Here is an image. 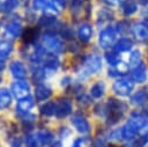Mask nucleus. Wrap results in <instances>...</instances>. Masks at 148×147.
<instances>
[{"label":"nucleus","instance_id":"4c0bfd02","mask_svg":"<svg viewBox=\"0 0 148 147\" xmlns=\"http://www.w3.org/2000/svg\"><path fill=\"white\" fill-rule=\"evenodd\" d=\"M34 116H29V117H27V118H24L23 119V125H24V127H28V128H32V126H34Z\"/></svg>","mask_w":148,"mask_h":147},{"label":"nucleus","instance_id":"a878e982","mask_svg":"<svg viewBox=\"0 0 148 147\" xmlns=\"http://www.w3.org/2000/svg\"><path fill=\"white\" fill-rule=\"evenodd\" d=\"M65 7V0H51L47 5V9L52 14H58L60 13Z\"/></svg>","mask_w":148,"mask_h":147},{"label":"nucleus","instance_id":"7c9ffc66","mask_svg":"<svg viewBox=\"0 0 148 147\" xmlns=\"http://www.w3.org/2000/svg\"><path fill=\"white\" fill-rule=\"evenodd\" d=\"M140 63H142L141 61V54H140V51H133L132 53H131V56H130V64L134 67V66H136V65H139Z\"/></svg>","mask_w":148,"mask_h":147},{"label":"nucleus","instance_id":"9d476101","mask_svg":"<svg viewBox=\"0 0 148 147\" xmlns=\"http://www.w3.org/2000/svg\"><path fill=\"white\" fill-rule=\"evenodd\" d=\"M131 78L134 82L143 83L147 80V68L143 63H140L139 65L134 66L131 71Z\"/></svg>","mask_w":148,"mask_h":147},{"label":"nucleus","instance_id":"412c9836","mask_svg":"<svg viewBox=\"0 0 148 147\" xmlns=\"http://www.w3.org/2000/svg\"><path fill=\"white\" fill-rule=\"evenodd\" d=\"M132 46H133V42L131 38H120L114 44V50L116 52H125L131 50Z\"/></svg>","mask_w":148,"mask_h":147},{"label":"nucleus","instance_id":"4be33fe9","mask_svg":"<svg viewBox=\"0 0 148 147\" xmlns=\"http://www.w3.org/2000/svg\"><path fill=\"white\" fill-rule=\"evenodd\" d=\"M136 8H138V5L135 0H124L121 3V10L126 16H130L133 13H135Z\"/></svg>","mask_w":148,"mask_h":147},{"label":"nucleus","instance_id":"79ce46f5","mask_svg":"<svg viewBox=\"0 0 148 147\" xmlns=\"http://www.w3.org/2000/svg\"><path fill=\"white\" fill-rule=\"evenodd\" d=\"M142 6H147L148 5V0H138Z\"/></svg>","mask_w":148,"mask_h":147},{"label":"nucleus","instance_id":"c85d7f7f","mask_svg":"<svg viewBox=\"0 0 148 147\" xmlns=\"http://www.w3.org/2000/svg\"><path fill=\"white\" fill-rule=\"evenodd\" d=\"M39 25L42 27H46V28H50V27H53L56 23H57V19L54 17V15H43L40 19H39Z\"/></svg>","mask_w":148,"mask_h":147},{"label":"nucleus","instance_id":"423d86ee","mask_svg":"<svg viewBox=\"0 0 148 147\" xmlns=\"http://www.w3.org/2000/svg\"><path fill=\"white\" fill-rule=\"evenodd\" d=\"M133 88L134 84L128 79H118L112 86L113 91L119 96H128L132 93Z\"/></svg>","mask_w":148,"mask_h":147},{"label":"nucleus","instance_id":"1a4fd4ad","mask_svg":"<svg viewBox=\"0 0 148 147\" xmlns=\"http://www.w3.org/2000/svg\"><path fill=\"white\" fill-rule=\"evenodd\" d=\"M72 112V103L67 98H60L56 103V117L64 118Z\"/></svg>","mask_w":148,"mask_h":147},{"label":"nucleus","instance_id":"20e7f679","mask_svg":"<svg viewBox=\"0 0 148 147\" xmlns=\"http://www.w3.org/2000/svg\"><path fill=\"white\" fill-rule=\"evenodd\" d=\"M42 43H43L44 49H47L52 53H60L64 49V44H62L61 39L58 36H56L54 34H51V32H47V34L43 35Z\"/></svg>","mask_w":148,"mask_h":147},{"label":"nucleus","instance_id":"7ed1b4c3","mask_svg":"<svg viewBox=\"0 0 148 147\" xmlns=\"http://www.w3.org/2000/svg\"><path fill=\"white\" fill-rule=\"evenodd\" d=\"M101 68H102V59H101V57L96 56V54H90L83 61V67H82V72L80 73V76L87 78V76H89L91 74L97 73Z\"/></svg>","mask_w":148,"mask_h":147},{"label":"nucleus","instance_id":"f8f14e48","mask_svg":"<svg viewBox=\"0 0 148 147\" xmlns=\"http://www.w3.org/2000/svg\"><path fill=\"white\" fill-rule=\"evenodd\" d=\"M132 31L134 36L139 41H146L148 39V24L145 22H138L133 25Z\"/></svg>","mask_w":148,"mask_h":147},{"label":"nucleus","instance_id":"6e6552de","mask_svg":"<svg viewBox=\"0 0 148 147\" xmlns=\"http://www.w3.org/2000/svg\"><path fill=\"white\" fill-rule=\"evenodd\" d=\"M71 123L75 127V130L81 134H88L90 132V124L86 119V117H83L82 115H79V113L74 115L71 119Z\"/></svg>","mask_w":148,"mask_h":147},{"label":"nucleus","instance_id":"2eb2a0df","mask_svg":"<svg viewBox=\"0 0 148 147\" xmlns=\"http://www.w3.org/2000/svg\"><path fill=\"white\" fill-rule=\"evenodd\" d=\"M77 37L82 43H87L92 37V29L89 24H81L77 29Z\"/></svg>","mask_w":148,"mask_h":147},{"label":"nucleus","instance_id":"4468645a","mask_svg":"<svg viewBox=\"0 0 148 147\" xmlns=\"http://www.w3.org/2000/svg\"><path fill=\"white\" fill-rule=\"evenodd\" d=\"M59 58L54 54V53H51V54H46L44 57V69L45 71H50V72H53L56 71L58 67H59Z\"/></svg>","mask_w":148,"mask_h":147},{"label":"nucleus","instance_id":"37998d69","mask_svg":"<svg viewBox=\"0 0 148 147\" xmlns=\"http://www.w3.org/2000/svg\"><path fill=\"white\" fill-rule=\"evenodd\" d=\"M51 147H61V142L60 141H56Z\"/></svg>","mask_w":148,"mask_h":147},{"label":"nucleus","instance_id":"2f4dec72","mask_svg":"<svg viewBox=\"0 0 148 147\" xmlns=\"http://www.w3.org/2000/svg\"><path fill=\"white\" fill-rule=\"evenodd\" d=\"M105 59H106L108 64H109L111 67L114 66V65H117V64L120 61V59H119V57H118L117 53H106V54H105Z\"/></svg>","mask_w":148,"mask_h":147},{"label":"nucleus","instance_id":"aec40b11","mask_svg":"<svg viewBox=\"0 0 148 147\" xmlns=\"http://www.w3.org/2000/svg\"><path fill=\"white\" fill-rule=\"evenodd\" d=\"M12 103V94L8 89L1 88L0 89V110L8 108Z\"/></svg>","mask_w":148,"mask_h":147},{"label":"nucleus","instance_id":"473e14b6","mask_svg":"<svg viewBox=\"0 0 148 147\" xmlns=\"http://www.w3.org/2000/svg\"><path fill=\"white\" fill-rule=\"evenodd\" d=\"M50 0H32V8L35 10H40L47 7Z\"/></svg>","mask_w":148,"mask_h":147},{"label":"nucleus","instance_id":"393cba45","mask_svg":"<svg viewBox=\"0 0 148 147\" xmlns=\"http://www.w3.org/2000/svg\"><path fill=\"white\" fill-rule=\"evenodd\" d=\"M105 91V86L103 83V81H98L95 84H92V87L90 88V95L94 98H101L104 95Z\"/></svg>","mask_w":148,"mask_h":147},{"label":"nucleus","instance_id":"ea45409f","mask_svg":"<svg viewBox=\"0 0 148 147\" xmlns=\"http://www.w3.org/2000/svg\"><path fill=\"white\" fill-rule=\"evenodd\" d=\"M12 147H21V141L20 139H16L15 141L12 142Z\"/></svg>","mask_w":148,"mask_h":147},{"label":"nucleus","instance_id":"a19ab883","mask_svg":"<svg viewBox=\"0 0 148 147\" xmlns=\"http://www.w3.org/2000/svg\"><path fill=\"white\" fill-rule=\"evenodd\" d=\"M105 2H108L109 5H116V3H118L120 0H104Z\"/></svg>","mask_w":148,"mask_h":147},{"label":"nucleus","instance_id":"49530a36","mask_svg":"<svg viewBox=\"0 0 148 147\" xmlns=\"http://www.w3.org/2000/svg\"><path fill=\"white\" fill-rule=\"evenodd\" d=\"M0 82H1V78H0Z\"/></svg>","mask_w":148,"mask_h":147},{"label":"nucleus","instance_id":"39448f33","mask_svg":"<svg viewBox=\"0 0 148 147\" xmlns=\"http://www.w3.org/2000/svg\"><path fill=\"white\" fill-rule=\"evenodd\" d=\"M116 37H117L116 29L112 28V27H108V28L103 29L99 32V37H98L99 45L102 47H104V49H108V47L113 45V43L116 41Z\"/></svg>","mask_w":148,"mask_h":147},{"label":"nucleus","instance_id":"cd10ccee","mask_svg":"<svg viewBox=\"0 0 148 147\" xmlns=\"http://www.w3.org/2000/svg\"><path fill=\"white\" fill-rule=\"evenodd\" d=\"M40 113L43 116L50 117L56 115V103L54 102H46L40 106Z\"/></svg>","mask_w":148,"mask_h":147},{"label":"nucleus","instance_id":"a211bd4d","mask_svg":"<svg viewBox=\"0 0 148 147\" xmlns=\"http://www.w3.org/2000/svg\"><path fill=\"white\" fill-rule=\"evenodd\" d=\"M35 135H36V138H37L39 145H45V146H47V145H50L51 142H53V140H54L53 134H52L50 131H47V130H42V131H39L37 134H35Z\"/></svg>","mask_w":148,"mask_h":147},{"label":"nucleus","instance_id":"c756f323","mask_svg":"<svg viewBox=\"0 0 148 147\" xmlns=\"http://www.w3.org/2000/svg\"><path fill=\"white\" fill-rule=\"evenodd\" d=\"M146 98H147V95L142 91V90H139L138 93H135L132 97H131V102L132 104L134 105H141L146 102Z\"/></svg>","mask_w":148,"mask_h":147},{"label":"nucleus","instance_id":"9b49d317","mask_svg":"<svg viewBox=\"0 0 148 147\" xmlns=\"http://www.w3.org/2000/svg\"><path fill=\"white\" fill-rule=\"evenodd\" d=\"M12 75L17 80H23L27 78V68L21 61H13L9 66Z\"/></svg>","mask_w":148,"mask_h":147},{"label":"nucleus","instance_id":"bb28decb","mask_svg":"<svg viewBox=\"0 0 148 147\" xmlns=\"http://www.w3.org/2000/svg\"><path fill=\"white\" fill-rule=\"evenodd\" d=\"M20 5L18 0H5L1 5H0V10L2 13H10L14 9H16Z\"/></svg>","mask_w":148,"mask_h":147},{"label":"nucleus","instance_id":"a18cd8bd","mask_svg":"<svg viewBox=\"0 0 148 147\" xmlns=\"http://www.w3.org/2000/svg\"><path fill=\"white\" fill-rule=\"evenodd\" d=\"M147 98H148V93H147Z\"/></svg>","mask_w":148,"mask_h":147},{"label":"nucleus","instance_id":"e433bc0d","mask_svg":"<svg viewBox=\"0 0 148 147\" xmlns=\"http://www.w3.org/2000/svg\"><path fill=\"white\" fill-rule=\"evenodd\" d=\"M92 147H106L105 139L103 137H97L92 142Z\"/></svg>","mask_w":148,"mask_h":147},{"label":"nucleus","instance_id":"c9c22d12","mask_svg":"<svg viewBox=\"0 0 148 147\" xmlns=\"http://www.w3.org/2000/svg\"><path fill=\"white\" fill-rule=\"evenodd\" d=\"M72 147H89V140L86 138H79L73 142Z\"/></svg>","mask_w":148,"mask_h":147},{"label":"nucleus","instance_id":"dca6fc26","mask_svg":"<svg viewBox=\"0 0 148 147\" xmlns=\"http://www.w3.org/2000/svg\"><path fill=\"white\" fill-rule=\"evenodd\" d=\"M5 30H6V32H7L9 36H12V37H17V36H20L21 32H22V27H21V23L17 22V20H13V21H10L9 23L6 24Z\"/></svg>","mask_w":148,"mask_h":147},{"label":"nucleus","instance_id":"c03bdc74","mask_svg":"<svg viewBox=\"0 0 148 147\" xmlns=\"http://www.w3.org/2000/svg\"><path fill=\"white\" fill-rule=\"evenodd\" d=\"M3 68H5V64H3V63L0 60V73L3 71Z\"/></svg>","mask_w":148,"mask_h":147},{"label":"nucleus","instance_id":"f03ea898","mask_svg":"<svg viewBox=\"0 0 148 147\" xmlns=\"http://www.w3.org/2000/svg\"><path fill=\"white\" fill-rule=\"evenodd\" d=\"M106 105H108V116H106L108 123L109 124H116L123 117L126 106L123 102L117 101L114 98H109Z\"/></svg>","mask_w":148,"mask_h":147},{"label":"nucleus","instance_id":"f3484780","mask_svg":"<svg viewBox=\"0 0 148 147\" xmlns=\"http://www.w3.org/2000/svg\"><path fill=\"white\" fill-rule=\"evenodd\" d=\"M52 94V90L45 84H38L35 88V97L37 101H45Z\"/></svg>","mask_w":148,"mask_h":147},{"label":"nucleus","instance_id":"72a5a7b5","mask_svg":"<svg viewBox=\"0 0 148 147\" xmlns=\"http://www.w3.org/2000/svg\"><path fill=\"white\" fill-rule=\"evenodd\" d=\"M45 76V69L43 68H39L37 67L36 69H34V73H32V78L35 81H42Z\"/></svg>","mask_w":148,"mask_h":147},{"label":"nucleus","instance_id":"f257e3e1","mask_svg":"<svg viewBox=\"0 0 148 147\" xmlns=\"http://www.w3.org/2000/svg\"><path fill=\"white\" fill-rule=\"evenodd\" d=\"M126 124L132 128V131L135 134L139 133L142 137L148 135V118L143 113L133 112L130 116V118H128Z\"/></svg>","mask_w":148,"mask_h":147},{"label":"nucleus","instance_id":"58836bf2","mask_svg":"<svg viewBox=\"0 0 148 147\" xmlns=\"http://www.w3.org/2000/svg\"><path fill=\"white\" fill-rule=\"evenodd\" d=\"M69 83H71V78H68V76H66L65 79L61 80V84H62L64 87H66V86L69 84Z\"/></svg>","mask_w":148,"mask_h":147},{"label":"nucleus","instance_id":"b1692460","mask_svg":"<svg viewBox=\"0 0 148 147\" xmlns=\"http://www.w3.org/2000/svg\"><path fill=\"white\" fill-rule=\"evenodd\" d=\"M38 34H39L38 28H28L23 34V42L25 44L34 43L36 41V38L38 37Z\"/></svg>","mask_w":148,"mask_h":147},{"label":"nucleus","instance_id":"ddd939ff","mask_svg":"<svg viewBox=\"0 0 148 147\" xmlns=\"http://www.w3.org/2000/svg\"><path fill=\"white\" fill-rule=\"evenodd\" d=\"M34 106V100L32 97L28 96L23 100H20L17 105H16V113L22 116V115H27L28 111Z\"/></svg>","mask_w":148,"mask_h":147},{"label":"nucleus","instance_id":"0eeeda50","mask_svg":"<svg viewBox=\"0 0 148 147\" xmlns=\"http://www.w3.org/2000/svg\"><path fill=\"white\" fill-rule=\"evenodd\" d=\"M29 91H30V87H29L28 82H25L23 80H17L12 84V93L18 101L28 97Z\"/></svg>","mask_w":148,"mask_h":147},{"label":"nucleus","instance_id":"f704fd0d","mask_svg":"<svg viewBox=\"0 0 148 147\" xmlns=\"http://www.w3.org/2000/svg\"><path fill=\"white\" fill-rule=\"evenodd\" d=\"M60 34H61L62 37L66 38V39H72L73 36H74L72 29H71L69 27H67V25H62V27H61V29H60Z\"/></svg>","mask_w":148,"mask_h":147},{"label":"nucleus","instance_id":"5701e85b","mask_svg":"<svg viewBox=\"0 0 148 147\" xmlns=\"http://www.w3.org/2000/svg\"><path fill=\"white\" fill-rule=\"evenodd\" d=\"M12 50H13V44L10 41H7V39L0 41V59L8 58Z\"/></svg>","mask_w":148,"mask_h":147},{"label":"nucleus","instance_id":"6ab92c4d","mask_svg":"<svg viewBox=\"0 0 148 147\" xmlns=\"http://www.w3.org/2000/svg\"><path fill=\"white\" fill-rule=\"evenodd\" d=\"M127 71H128L127 64H125L124 61H119L117 65L112 66L109 69L108 74H109V76H118V75H123V74L127 73Z\"/></svg>","mask_w":148,"mask_h":147}]
</instances>
